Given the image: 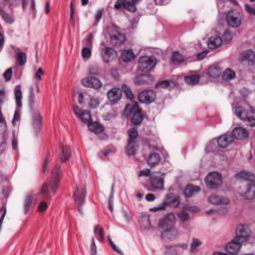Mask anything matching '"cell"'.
<instances>
[{
    "instance_id": "6da1fadb",
    "label": "cell",
    "mask_w": 255,
    "mask_h": 255,
    "mask_svg": "<svg viewBox=\"0 0 255 255\" xmlns=\"http://www.w3.org/2000/svg\"><path fill=\"white\" fill-rule=\"evenodd\" d=\"M205 183L209 189H218L222 183L221 174L216 172H212L210 173H208L205 178Z\"/></svg>"
},
{
    "instance_id": "7a4b0ae2",
    "label": "cell",
    "mask_w": 255,
    "mask_h": 255,
    "mask_svg": "<svg viewBox=\"0 0 255 255\" xmlns=\"http://www.w3.org/2000/svg\"><path fill=\"white\" fill-rule=\"evenodd\" d=\"M235 233H236V237L234 240L239 242V243H243L248 239L249 236H250L251 230L247 224H240L239 226H237Z\"/></svg>"
},
{
    "instance_id": "3957f363",
    "label": "cell",
    "mask_w": 255,
    "mask_h": 255,
    "mask_svg": "<svg viewBox=\"0 0 255 255\" xmlns=\"http://www.w3.org/2000/svg\"><path fill=\"white\" fill-rule=\"evenodd\" d=\"M157 64V59L151 56H144L139 60V69L143 72H149Z\"/></svg>"
},
{
    "instance_id": "277c9868",
    "label": "cell",
    "mask_w": 255,
    "mask_h": 255,
    "mask_svg": "<svg viewBox=\"0 0 255 255\" xmlns=\"http://www.w3.org/2000/svg\"><path fill=\"white\" fill-rule=\"evenodd\" d=\"M177 221V218H175L174 214L173 213H169L167 215H166L165 217L161 219L160 221V228L162 229V230H167V229H169L173 227V225Z\"/></svg>"
},
{
    "instance_id": "5b68a950",
    "label": "cell",
    "mask_w": 255,
    "mask_h": 255,
    "mask_svg": "<svg viewBox=\"0 0 255 255\" xmlns=\"http://www.w3.org/2000/svg\"><path fill=\"white\" fill-rule=\"evenodd\" d=\"M228 24L232 27H238L241 24V15L237 10H231L226 17Z\"/></svg>"
},
{
    "instance_id": "8992f818",
    "label": "cell",
    "mask_w": 255,
    "mask_h": 255,
    "mask_svg": "<svg viewBox=\"0 0 255 255\" xmlns=\"http://www.w3.org/2000/svg\"><path fill=\"white\" fill-rule=\"evenodd\" d=\"M139 100L144 104H150L156 100V93L151 90H146L139 94Z\"/></svg>"
},
{
    "instance_id": "52a82bcc",
    "label": "cell",
    "mask_w": 255,
    "mask_h": 255,
    "mask_svg": "<svg viewBox=\"0 0 255 255\" xmlns=\"http://www.w3.org/2000/svg\"><path fill=\"white\" fill-rule=\"evenodd\" d=\"M235 114L236 116L240 118L242 121H246V122H249L251 125H253V122H254V118L252 116V114H250L248 111H246L244 108L242 107H238L236 108L235 110Z\"/></svg>"
},
{
    "instance_id": "ba28073f",
    "label": "cell",
    "mask_w": 255,
    "mask_h": 255,
    "mask_svg": "<svg viewBox=\"0 0 255 255\" xmlns=\"http://www.w3.org/2000/svg\"><path fill=\"white\" fill-rule=\"evenodd\" d=\"M82 84L84 85L85 87L91 88V89H96V90L99 89L102 86V84H101L99 79L95 78V77H87V78L83 79Z\"/></svg>"
},
{
    "instance_id": "9c48e42d",
    "label": "cell",
    "mask_w": 255,
    "mask_h": 255,
    "mask_svg": "<svg viewBox=\"0 0 255 255\" xmlns=\"http://www.w3.org/2000/svg\"><path fill=\"white\" fill-rule=\"evenodd\" d=\"M208 201L214 205H224L229 203V199L227 197L222 196V195H216V194H212L209 196Z\"/></svg>"
},
{
    "instance_id": "30bf717a",
    "label": "cell",
    "mask_w": 255,
    "mask_h": 255,
    "mask_svg": "<svg viewBox=\"0 0 255 255\" xmlns=\"http://www.w3.org/2000/svg\"><path fill=\"white\" fill-rule=\"evenodd\" d=\"M102 57H103V60L106 62H111L113 60H115L117 57V53L114 49L112 48H104L102 50Z\"/></svg>"
},
{
    "instance_id": "8fae6325",
    "label": "cell",
    "mask_w": 255,
    "mask_h": 255,
    "mask_svg": "<svg viewBox=\"0 0 255 255\" xmlns=\"http://www.w3.org/2000/svg\"><path fill=\"white\" fill-rule=\"evenodd\" d=\"M232 135H233V138H236L238 140H246L249 137V133L246 129L242 127H237L233 130Z\"/></svg>"
},
{
    "instance_id": "7c38bea8",
    "label": "cell",
    "mask_w": 255,
    "mask_h": 255,
    "mask_svg": "<svg viewBox=\"0 0 255 255\" xmlns=\"http://www.w3.org/2000/svg\"><path fill=\"white\" fill-rule=\"evenodd\" d=\"M121 98H122V91L118 88L112 89L111 91H109V93H108V99H109L110 102L113 104H115L118 101H120Z\"/></svg>"
},
{
    "instance_id": "4fadbf2b",
    "label": "cell",
    "mask_w": 255,
    "mask_h": 255,
    "mask_svg": "<svg viewBox=\"0 0 255 255\" xmlns=\"http://www.w3.org/2000/svg\"><path fill=\"white\" fill-rule=\"evenodd\" d=\"M233 140H234V138H233V135H232V134H225L218 139L217 143H218L219 146H221V148H226V146H229L232 141H233Z\"/></svg>"
},
{
    "instance_id": "5bb4252c",
    "label": "cell",
    "mask_w": 255,
    "mask_h": 255,
    "mask_svg": "<svg viewBox=\"0 0 255 255\" xmlns=\"http://www.w3.org/2000/svg\"><path fill=\"white\" fill-rule=\"evenodd\" d=\"M240 248H241V243L237 242L235 240L227 243L226 246H225L226 251H227L228 253H230V254H237L240 251Z\"/></svg>"
},
{
    "instance_id": "9a60e30c",
    "label": "cell",
    "mask_w": 255,
    "mask_h": 255,
    "mask_svg": "<svg viewBox=\"0 0 255 255\" xmlns=\"http://www.w3.org/2000/svg\"><path fill=\"white\" fill-rule=\"evenodd\" d=\"M222 38L220 37V36H213L211 37L210 39L208 40V48L209 49H211V50H214V49H216L218 48L219 46H221V44H222Z\"/></svg>"
},
{
    "instance_id": "2e32d148",
    "label": "cell",
    "mask_w": 255,
    "mask_h": 255,
    "mask_svg": "<svg viewBox=\"0 0 255 255\" xmlns=\"http://www.w3.org/2000/svg\"><path fill=\"white\" fill-rule=\"evenodd\" d=\"M177 236H178V231H177V229H173V227L169 229H167V230H163L162 234V239L167 240V241L173 240Z\"/></svg>"
},
{
    "instance_id": "e0dca14e",
    "label": "cell",
    "mask_w": 255,
    "mask_h": 255,
    "mask_svg": "<svg viewBox=\"0 0 255 255\" xmlns=\"http://www.w3.org/2000/svg\"><path fill=\"white\" fill-rule=\"evenodd\" d=\"M152 78L149 74H144V75H140L135 79V83L138 85H146L152 82Z\"/></svg>"
},
{
    "instance_id": "ac0fdd59",
    "label": "cell",
    "mask_w": 255,
    "mask_h": 255,
    "mask_svg": "<svg viewBox=\"0 0 255 255\" xmlns=\"http://www.w3.org/2000/svg\"><path fill=\"white\" fill-rule=\"evenodd\" d=\"M151 183L156 189H162L163 186V178L160 177V174H152L151 175Z\"/></svg>"
},
{
    "instance_id": "d6986e66",
    "label": "cell",
    "mask_w": 255,
    "mask_h": 255,
    "mask_svg": "<svg viewBox=\"0 0 255 255\" xmlns=\"http://www.w3.org/2000/svg\"><path fill=\"white\" fill-rule=\"evenodd\" d=\"M60 169L58 167H56L54 169H53V173H52V189L55 190L57 189L58 186V183H59V180H60Z\"/></svg>"
},
{
    "instance_id": "ffe728a7",
    "label": "cell",
    "mask_w": 255,
    "mask_h": 255,
    "mask_svg": "<svg viewBox=\"0 0 255 255\" xmlns=\"http://www.w3.org/2000/svg\"><path fill=\"white\" fill-rule=\"evenodd\" d=\"M199 190H200L199 186H196V185H194V184H189L185 188L184 194H185V196H188V197H191L192 195H194L196 192H198Z\"/></svg>"
},
{
    "instance_id": "44dd1931",
    "label": "cell",
    "mask_w": 255,
    "mask_h": 255,
    "mask_svg": "<svg viewBox=\"0 0 255 255\" xmlns=\"http://www.w3.org/2000/svg\"><path fill=\"white\" fill-rule=\"evenodd\" d=\"M112 42L116 45H121L125 42V36L120 32H114L111 35Z\"/></svg>"
},
{
    "instance_id": "7402d4cb",
    "label": "cell",
    "mask_w": 255,
    "mask_h": 255,
    "mask_svg": "<svg viewBox=\"0 0 255 255\" xmlns=\"http://www.w3.org/2000/svg\"><path fill=\"white\" fill-rule=\"evenodd\" d=\"M88 128L91 132H93L95 134H100L104 131V128L102 125H100L99 123H96V122H91L89 125H88Z\"/></svg>"
},
{
    "instance_id": "603a6c76",
    "label": "cell",
    "mask_w": 255,
    "mask_h": 255,
    "mask_svg": "<svg viewBox=\"0 0 255 255\" xmlns=\"http://www.w3.org/2000/svg\"><path fill=\"white\" fill-rule=\"evenodd\" d=\"M179 203V199L178 197L177 196L175 197L173 194H168L167 195L166 197V201H165V205H173V206H178Z\"/></svg>"
},
{
    "instance_id": "cb8c5ba5",
    "label": "cell",
    "mask_w": 255,
    "mask_h": 255,
    "mask_svg": "<svg viewBox=\"0 0 255 255\" xmlns=\"http://www.w3.org/2000/svg\"><path fill=\"white\" fill-rule=\"evenodd\" d=\"M207 72H208L209 76L215 78V77H218L220 75V73H221V69H220V67L218 65L215 64V65H212V66L209 67Z\"/></svg>"
},
{
    "instance_id": "d4e9b609",
    "label": "cell",
    "mask_w": 255,
    "mask_h": 255,
    "mask_svg": "<svg viewBox=\"0 0 255 255\" xmlns=\"http://www.w3.org/2000/svg\"><path fill=\"white\" fill-rule=\"evenodd\" d=\"M161 161V157L158 154H157V152H154V154H151L149 158H148V163L151 166V167H155L157 166L158 162H160Z\"/></svg>"
},
{
    "instance_id": "484cf974",
    "label": "cell",
    "mask_w": 255,
    "mask_h": 255,
    "mask_svg": "<svg viewBox=\"0 0 255 255\" xmlns=\"http://www.w3.org/2000/svg\"><path fill=\"white\" fill-rule=\"evenodd\" d=\"M144 120V117H143V114H141V112L139 111H135L133 113V116H132V122L134 125H139L143 122Z\"/></svg>"
},
{
    "instance_id": "4316f807",
    "label": "cell",
    "mask_w": 255,
    "mask_h": 255,
    "mask_svg": "<svg viewBox=\"0 0 255 255\" xmlns=\"http://www.w3.org/2000/svg\"><path fill=\"white\" fill-rule=\"evenodd\" d=\"M134 58H135V54L132 52L131 50L124 51V52L122 53V55H121V59L124 62H130V61H132Z\"/></svg>"
},
{
    "instance_id": "83f0119b",
    "label": "cell",
    "mask_w": 255,
    "mask_h": 255,
    "mask_svg": "<svg viewBox=\"0 0 255 255\" xmlns=\"http://www.w3.org/2000/svg\"><path fill=\"white\" fill-rule=\"evenodd\" d=\"M237 178H241V179H244V180H250L251 183H254V175L251 173L242 172V173L237 174Z\"/></svg>"
},
{
    "instance_id": "f1b7e54d",
    "label": "cell",
    "mask_w": 255,
    "mask_h": 255,
    "mask_svg": "<svg viewBox=\"0 0 255 255\" xmlns=\"http://www.w3.org/2000/svg\"><path fill=\"white\" fill-rule=\"evenodd\" d=\"M135 151H137V144H135V141H130L127 146V154L132 156L135 154Z\"/></svg>"
},
{
    "instance_id": "f546056e",
    "label": "cell",
    "mask_w": 255,
    "mask_h": 255,
    "mask_svg": "<svg viewBox=\"0 0 255 255\" xmlns=\"http://www.w3.org/2000/svg\"><path fill=\"white\" fill-rule=\"evenodd\" d=\"M235 78V73L233 70L231 69H226L224 72H223V75H222V79L224 81H230L232 79Z\"/></svg>"
},
{
    "instance_id": "4dcf8cb0",
    "label": "cell",
    "mask_w": 255,
    "mask_h": 255,
    "mask_svg": "<svg viewBox=\"0 0 255 255\" xmlns=\"http://www.w3.org/2000/svg\"><path fill=\"white\" fill-rule=\"evenodd\" d=\"M199 79H200V77L198 75H190V76L185 77L184 81H185L186 84H189V85H195V84H197L198 82H199Z\"/></svg>"
},
{
    "instance_id": "1f68e13d",
    "label": "cell",
    "mask_w": 255,
    "mask_h": 255,
    "mask_svg": "<svg viewBox=\"0 0 255 255\" xmlns=\"http://www.w3.org/2000/svg\"><path fill=\"white\" fill-rule=\"evenodd\" d=\"M242 59L252 64L253 61H254V52H253V51H251V50L246 51V52H244V53L242 54Z\"/></svg>"
},
{
    "instance_id": "d6a6232c",
    "label": "cell",
    "mask_w": 255,
    "mask_h": 255,
    "mask_svg": "<svg viewBox=\"0 0 255 255\" xmlns=\"http://www.w3.org/2000/svg\"><path fill=\"white\" fill-rule=\"evenodd\" d=\"M157 87L162 89H173L175 87V84L173 81H162L157 84Z\"/></svg>"
},
{
    "instance_id": "836d02e7",
    "label": "cell",
    "mask_w": 255,
    "mask_h": 255,
    "mask_svg": "<svg viewBox=\"0 0 255 255\" xmlns=\"http://www.w3.org/2000/svg\"><path fill=\"white\" fill-rule=\"evenodd\" d=\"M172 61L173 62V63H175V64H179V63H181V62L184 61V58H183V56L181 55L180 53L174 52L173 54V56H172Z\"/></svg>"
},
{
    "instance_id": "e575fe53",
    "label": "cell",
    "mask_w": 255,
    "mask_h": 255,
    "mask_svg": "<svg viewBox=\"0 0 255 255\" xmlns=\"http://www.w3.org/2000/svg\"><path fill=\"white\" fill-rule=\"evenodd\" d=\"M80 118L82 119V121L84 123H86V124H90L91 122H92V118H91V115H90V113L87 112V111H83L82 113H80Z\"/></svg>"
},
{
    "instance_id": "d590c367",
    "label": "cell",
    "mask_w": 255,
    "mask_h": 255,
    "mask_svg": "<svg viewBox=\"0 0 255 255\" xmlns=\"http://www.w3.org/2000/svg\"><path fill=\"white\" fill-rule=\"evenodd\" d=\"M124 9H127L131 12H135V4L134 1H124Z\"/></svg>"
},
{
    "instance_id": "8d00e7d4",
    "label": "cell",
    "mask_w": 255,
    "mask_h": 255,
    "mask_svg": "<svg viewBox=\"0 0 255 255\" xmlns=\"http://www.w3.org/2000/svg\"><path fill=\"white\" fill-rule=\"evenodd\" d=\"M15 99H16V103L18 106H21V101H22V93H21V89L20 87H16L15 89Z\"/></svg>"
},
{
    "instance_id": "74e56055",
    "label": "cell",
    "mask_w": 255,
    "mask_h": 255,
    "mask_svg": "<svg viewBox=\"0 0 255 255\" xmlns=\"http://www.w3.org/2000/svg\"><path fill=\"white\" fill-rule=\"evenodd\" d=\"M62 158H63V161H67L68 158L70 157V151H69V148L68 146H64L63 150H62Z\"/></svg>"
},
{
    "instance_id": "f35d334b",
    "label": "cell",
    "mask_w": 255,
    "mask_h": 255,
    "mask_svg": "<svg viewBox=\"0 0 255 255\" xmlns=\"http://www.w3.org/2000/svg\"><path fill=\"white\" fill-rule=\"evenodd\" d=\"M254 191H255L254 184H253V183H251L250 189H249V190H247V194H246L247 198H249V199H252V198L254 197Z\"/></svg>"
},
{
    "instance_id": "ab89813d",
    "label": "cell",
    "mask_w": 255,
    "mask_h": 255,
    "mask_svg": "<svg viewBox=\"0 0 255 255\" xmlns=\"http://www.w3.org/2000/svg\"><path fill=\"white\" fill-rule=\"evenodd\" d=\"M129 138L130 141H135V139L138 138V132L135 129H133L129 132Z\"/></svg>"
},
{
    "instance_id": "60d3db41",
    "label": "cell",
    "mask_w": 255,
    "mask_h": 255,
    "mask_svg": "<svg viewBox=\"0 0 255 255\" xmlns=\"http://www.w3.org/2000/svg\"><path fill=\"white\" fill-rule=\"evenodd\" d=\"M123 90H124V92L126 93V95H127V97H129V99H131V100H134V94L132 93V91L130 90V88L129 87H127V86H123Z\"/></svg>"
},
{
    "instance_id": "b9f144b4",
    "label": "cell",
    "mask_w": 255,
    "mask_h": 255,
    "mask_svg": "<svg viewBox=\"0 0 255 255\" xmlns=\"http://www.w3.org/2000/svg\"><path fill=\"white\" fill-rule=\"evenodd\" d=\"M17 61L20 65H24V63L26 62V55L24 53H19L18 57H17Z\"/></svg>"
},
{
    "instance_id": "7bdbcfd3",
    "label": "cell",
    "mask_w": 255,
    "mask_h": 255,
    "mask_svg": "<svg viewBox=\"0 0 255 255\" xmlns=\"http://www.w3.org/2000/svg\"><path fill=\"white\" fill-rule=\"evenodd\" d=\"M31 205H32V195H28L27 198H26V200H25V205H24L25 212L28 211V209H29V207H30Z\"/></svg>"
},
{
    "instance_id": "ee69618b",
    "label": "cell",
    "mask_w": 255,
    "mask_h": 255,
    "mask_svg": "<svg viewBox=\"0 0 255 255\" xmlns=\"http://www.w3.org/2000/svg\"><path fill=\"white\" fill-rule=\"evenodd\" d=\"M82 56L85 60H87L91 57V50L89 48H84L82 51Z\"/></svg>"
},
{
    "instance_id": "f6af8a7d",
    "label": "cell",
    "mask_w": 255,
    "mask_h": 255,
    "mask_svg": "<svg viewBox=\"0 0 255 255\" xmlns=\"http://www.w3.org/2000/svg\"><path fill=\"white\" fill-rule=\"evenodd\" d=\"M95 233L97 234L99 240H103V229H102L100 226H97V227L95 228Z\"/></svg>"
},
{
    "instance_id": "bcb514c9",
    "label": "cell",
    "mask_w": 255,
    "mask_h": 255,
    "mask_svg": "<svg viewBox=\"0 0 255 255\" xmlns=\"http://www.w3.org/2000/svg\"><path fill=\"white\" fill-rule=\"evenodd\" d=\"M4 78H5V80L6 81H9L10 79H11V77H12V69H11V68H9V69H7L6 71H5V73H4Z\"/></svg>"
},
{
    "instance_id": "7dc6e473",
    "label": "cell",
    "mask_w": 255,
    "mask_h": 255,
    "mask_svg": "<svg viewBox=\"0 0 255 255\" xmlns=\"http://www.w3.org/2000/svg\"><path fill=\"white\" fill-rule=\"evenodd\" d=\"M231 39H232V35H231V33H230L229 31H226V32H225V34H224V36H223V40H224V42L228 43V42H230ZM223 40H222V41H223Z\"/></svg>"
},
{
    "instance_id": "c3c4849f",
    "label": "cell",
    "mask_w": 255,
    "mask_h": 255,
    "mask_svg": "<svg viewBox=\"0 0 255 255\" xmlns=\"http://www.w3.org/2000/svg\"><path fill=\"white\" fill-rule=\"evenodd\" d=\"M199 245H200V241L197 240V239H194V242H192V244H191V250L192 251L195 250V249Z\"/></svg>"
},
{
    "instance_id": "681fc988",
    "label": "cell",
    "mask_w": 255,
    "mask_h": 255,
    "mask_svg": "<svg viewBox=\"0 0 255 255\" xmlns=\"http://www.w3.org/2000/svg\"><path fill=\"white\" fill-rule=\"evenodd\" d=\"M46 207H47V203H46V202H41L40 205H39L38 210H39V211H44L45 209H46Z\"/></svg>"
},
{
    "instance_id": "f907efd6",
    "label": "cell",
    "mask_w": 255,
    "mask_h": 255,
    "mask_svg": "<svg viewBox=\"0 0 255 255\" xmlns=\"http://www.w3.org/2000/svg\"><path fill=\"white\" fill-rule=\"evenodd\" d=\"M140 175H141V177H149V175H151L150 169H145V171H141Z\"/></svg>"
},
{
    "instance_id": "816d5d0a",
    "label": "cell",
    "mask_w": 255,
    "mask_h": 255,
    "mask_svg": "<svg viewBox=\"0 0 255 255\" xmlns=\"http://www.w3.org/2000/svg\"><path fill=\"white\" fill-rule=\"evenodd\" d=\"M115 7L117 9H122L124 8V1H122V0H120V1H117L116 4H115Z\"/></svg>"
},
{
    "instance_id": "f5cc1de1",
    "label": "cell",
    "mask_w": 255,
    "mask_h": 255,
    "mask_svg": "<svg viewBox=\"0 0 255 255\" xmlns=\"http://www.w3.org/2000/svg\"><path fill=\"white\" fill-rule=\"evenodd\" d=\"M207 51H205V52H202V53H200V54H198L197 55V60H201V59H203V58H205V56L207 55Z\"/></svg>"
},
{
    "instance_id": "db71d44e",
    "label": "cell",
    "mask_w": 255,
    "mask_h": 255,
    "mask_svg": "<svg viewBox=\"0 0 255 255\" xmlns=\"http://www.w3.org/2000/svg\"><path fill=\"white\" fill-rule=\"evenodd\" d=\"M179 218H180L181 220H183V221H185V220H188V219H189V215L186 214V213H183H183H180V214H179Z\"/></svg>"
},
{
    "instance_id": "11a10c76",
    "label": "cell",
    "mask_w": 255,
    "mask_h": 255,
    "mask_svg": "<svg viewBox=\"0 0 255 255\" xmlns=\"http://www.w3.org/2000/svg\"><path fill=\"white\" fill-rule=\"evenodd\" d=\"M146 199L148 200V201H154V200H155V195H154V194H146Z\"/></svg>"
},
{
    "instance_id": "9f6ffc18",
    "label": "cell",
    "mask_w": 255,
    "mask_h": 255,
    "mask_svg": "<svg viewBox=\"0 0 255 255\" xmlns=\"http://www.w3.org/2000/svg\"><path fill=\"white\" fill-rule=\"evenodd\" d=\"M246 10L248 11L249 13H251V14H254L255 13V10L252 8V7H250V6H248V5H246Z\"/></svg>"
},
{
    "instance_id": "6f0895ef",
    "label": "cell",
    "mask_w": 255,
    "mask_h": 255,
    "mask_svg": "<svg viewBox=\"0 0 255 255\" xmlns=\"http://www.w3.org/2000/svg\"><path fill=\"white\" fill-rule=\"evenodd\" d=\"M42 74H43V71H42V69H39V70L37 71V78H38V79H41Z\"/></svg>"
},
{
    "instance_id": "680465c9",
    "label": "cell",
    "mask_w": 255,
    "mask_h": 255,
    "mask_svg": "<svg viewBox=\"0 0 255 255\" xmlns=\"http://www.w3.org/2000/svg\"><path fill=\"white\" fill-rule=\"evenodd\" d=\"M96 253V246H95V242H92V254Z\"/></svg>"
},
{
    "instance_id": "91938a15",
    "label": "cell",
    "mask_w": 255,
    "mask_h": 255,
    "mask_svg": "<svg viewBox=\"0 0 255 255\" xmlns=\"http://www.w3.org/2000/svg\"><path fill=\"white\" fill-rule=\"evenodd\" d=\"M88 3V1H83V5H86Z\"/></svg>"
}]
</instances>
